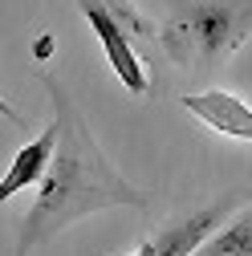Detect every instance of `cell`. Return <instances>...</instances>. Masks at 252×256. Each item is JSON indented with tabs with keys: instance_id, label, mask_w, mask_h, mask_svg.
<instances>
[{
	"instance_id": "cell-1",
	"label": "cell",
	"mask_w": 252,
	"mask_h": 256,
	"mask_svg": "<svg viewBox=\"0 0 252 256\" xmlns=\"http://www.w3.org/2000/svg\"><path fill=\"white\" fill-rule=\"evenodd\" d=\"M45 86H49V98L57 106V150H53V163L41 179L37 200H33V208H28V216L20 224L12 256H28L41 240H49L53 232L66 228L70 220L90 216L98 208H118V204L146 208L142 191L130 187L110 167V158L94 142L86 118L78 114L74 98L61 90V82L45 74Z\"/></svg>"
},
{
	"instance_id": "cell-3",
	"label": "cell",
	"mask_w": 252,
	"mask_h": 256,
	"mask_svg": "<svg viewBox=\"0 0 252 256\" xmlns=\"http://www.w3.org/2000/svg\"><path fill=\"white\" fill-rule=\"evenodd\" d=\"M82 12H86V20H90V28H94V37L102 41L114 78L130 90V94H146V70L138 66V57H134L130 41H126L122 24H118V16H114V8H106L102 0H82Z\"/></svg>"
},
{
	"instance_id": "cell-4",
	"label": "cell",
	"mask_w": 252,
	"mask_h": 256,
	"mask_svg": "<svg viewBox=\"0 0 252 256\" xmlns=\"http://www.w3.org/2000/svg\"><path fill=\"white\" fill-rule=\"evenodd\" d=\"M236 208H240V200L228 196V200H220V204H212V208H204V212H192L187 220L171 224L167 232H159L154 240H146L134 256H192V252L220 228V224H224V216L236 212Z\"/></svg>"
},
{
	"instance_id": "cell-5",
	"label": "cell",
	"mask_w": 252,
	"mask_h": 256,
	"mask_svg": "<svg viewBox=\"0 0 252 256\" xmlns=\"http://www.w3.org/2000/svg\"><path fill=\"white\" fill-rule=\"evenodd\" d=\"M183 106L192 110L196 118H204L212 130L228 134V138H244V142H252V110H248L240 98H232V94H224V90L187 94Z\"/></svg>"
},
{
	"instance_id": "cell-2",
	"label": "cell",
	"mask_w": 252,
	"mask_h": 256,
	"mask_svg": "<svg viewBox=\"0 0 252 256\" xmlns=\"http://www.w3.org/2000/svg\"><path fill=\"white\" fill-rule=\"evenodd\" d=\"M252 33V0H175L163 24V49L175 66L204 74L216 70Z\"/></svg>"
},
{
	"instance_id": "cell-6",
	"label": "cell",
	"mask_w": 252,
	"mask_h": 256,
	"mask_svg": "<svg viewBox=\"0 0 252 256\" xmlns=\"http://www.w3.org/2000/svg\"><path fill=\"white\" fill-rule=\"evenodd\" d=\"M53 150H57V122L49 126L45 134H37L28 146H20V150H16L12 167L4 171V179H0V204L12 200L20 187L41 183V179H45V171H49V163H53Z\"/></svg>"
},
{
	"instance_id": "cell-8",
	"label": "cell",
	"mask_w": 252,
	"mask_h": 256,
	"mask_svg": "<svg viewBox=\"0 0 252 256\" xmlns=\"http://www.w3.org/2000/svg\"><path fill=\"white\" fill-rule=\"evenodd\" d=\"M0 114H4V118H12V122H20V114H16V110H12L8 102H0Z\"/></svg>"
},
{
	"instance_id": "cell-7",
	"label": "cell",
	"mask_w": 252,
	"mask_h": 256,
	"mask_svg": "<svg viewBox=\"0 0 252 256\" xmlns=\"http://www.w3.org/2000/svg\"><path fill=\"white\" fill-rule=\"evenodd\" d=\"M192 256H252V208L236 224H228L224 232L208 236Z\"/></svg>"
}]
</instances>
